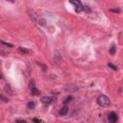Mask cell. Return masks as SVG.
<instances>
[{
  "label": "cell",
  "mask_w": 123,
  "mask_h": 123,
  "mask_svg": "<svg viewBox=\"0 0 123 123\" xmlns=\"http://www.w3.org/2000/svg\"><path fill=\"white\" fill-rule=\"evenodd\" d=\"M1 43H2V44H4V45H6V46H8V47H13V45H12V44H11V43H7V42H4L3 40H1Z\"/></svg>",
  "instance_id": "10"
},
{
  "label": "cell",
  "mask_w": 123,
  "mask_h": 123,
  "mask_svg": "<svg viewBox=\"0 0 123 123\" xmlns=\"http://www.w3.org/2000/svg\"><path fill=\"white\" fill-rule=\"evenodd\" d=\"M108 120H109L110 123H116V121H117V114L115 112H113V111L110 112L108 114Z\"/></svg>",
  "instance_id": "3"
},
{
  "label": "cell",
  "mask_w": 123,
  "mask_h": 123,
  "mask_svg": "<svg viewBox=\"0 0 123 123\" xmlns=\"http://www.w3.org/2000/svg\"><path fill=\"white\" fill-rule=\"evenodd\" d=\"M30 87H31V92H32L33 95H38L39 94V90L35 87V85H34V82L33 81L30 83Z\"/></svg>",
  "instance_id": "5"
},
{
  "label": "cell",
  "mask_w": 123,
  "mask_h": 123,
  "mask_svg": "<svg viewBox=\"0 0 123 123\" xmlns=\"http://www.w3.org/2000/svg\"><path fill=\"white\" fill-rule=\"evenodd\" d=\"M108 65H109V66H110V67H111V68H112V69H113V70H116V69H117V67H116V66H115V65H113V64H112V63H109V64H108Z\"/></svg>",
  "instance_id": "11"
},
{
  "label": "cell",
  "mask_w": 123,
  "mask_h": 123,
  "mask_svg": "<svg viewBox=\"0 0 123 123\" xmlns=\"http://www.w3.org/2000/svg\"><path fill=\"white\" fill-rule=\"evenodd\" d=\"M19 50L22 51V52H25V53H29V50H27V49H25V48H22V47H20Z\"/></svg>",
  "instance_id": "13"
},
{
  "label": "cell",
  "mask_w": 123,
  "mask_h": 123,
  "mask_svg": "<svg viewBox=\"0 0 123 123\" xmlns=\"http://www.w3.org/2000/svg\"><path fill=\"white\" fill-rule=\"evenodd\" d=\"M54 100H55V98L52 97V96H43V97H41V99H40V101H41L43 104H50V103H52Z\"/></svg>",
  "instance_id": "4"
},
{
  "label": "cell",
  "mask_w": 123,
  "mask_h": 123,
  "mask_svg": "<svg viewBox=\"0 0 123 123\" xmlns=\"http://www.w3.org/2000/svg\"><path fill=\"white\" fill-rule=\"evenodd\" d=\"M34 121H35V122H37V123H40V121H39V120H37V119H36V118L34 119Z\"/></svg>",
  "instance_id": "16"
},
{
  "label": "cell",
  "mask_w": 123,
  "mask_h": 123,
  "mask_svg": "<svg viewBox=\"0 0 123 123\" xmlns=\"http://www.w3.org/2000/svg\"><path fill=\"white\" fill-rule=\"evenodd\" d=\"M110 11H111V12H120L119 9H111Z\"/></svg>",
  "instance_id": "12"
},
{
  "label": "cell",
  "mask_w": 123,
  "mask_h": 123,
  "mask_svg": "<svg viewBox=\"0 0 123 123\" xmlns=\"http://www.w3.org/2000/svg\"><path fill=\"white\" fill-rule=\"evenodd\" d=\"M97 103H98L99 106H101V107H103V108L109 107V106L111 105V101H110L109 97L106 96V95H104V94L100 95V96L97 98Z\"/></svg>",
  "instance_id": "1"
},
{
  "label": "cell",
  "mask_w": 123,
  "mask_h": 123,
  "mask_svg": "<svg viewBox=\"0 0 123 123\" xmlns=\"http://www.w3.org/2000/svg\"><path fill=\"white\" fill-rule=\"evenodd\" d=\"M70 3L75 6V11L77 12H82L84 10V5L80 1H70Z\"/></svg>",
  "instance_id": "2"
},
{
  "label": "cell",
  "mask_w": 123,
  "mask_h": 123,
  "mask_svg": "<svg viewBox=\"0 0 123 123\" xmlns=\"http://www.w3.org/2000/svg\"><path fill=\"white\" fill-rule=\"evenodd\" d=\"M0 97H1V99H2V101H3V102H8V101H9V100H8V98H5V97H4V95H1Z\"/></svg>",
  "instance_id": "14"
},
{
  "label": "cell",
  "mask_w": 123,
  "mask_h": 123,
  "mask_svg": "<svg viewBox=\"0 0 123 123\" xmlns=\"http://www.w3.org/2000/svg\"><path fill=\"white\" fill-rule=\"evenodd\" d=\"M71 100H72V96H67V97L65 98V100L63 101V104H65V105H66V104H68Z\"/></svg>",
  "instance_id": "8"
},
{
  "label": "cell",
  "mask_w": 123,
  "mask_h": 123,
  "mask_svg": "<svg viewBox=\"0 0 123 123\" xmlns=\"http://www.w3.org/2000/svg\"><path fill=\"white\" fill-rule=\"evenodd\" d=\"M109 52H110V54H111V55H114V54H115V52H116V47H115V45H111V47L110 48Z\"/></svg>",
  "instance_id": "7"
},
{
  "label": "cell",
  "mask_w": 123,
  "mask_h": 123,
  "mask_svg": "<svg viewBox=\"0 0 123 123\" xmlns=\"http://www.w3.org/2000/svg\"><path fill=\"white\" fill-rule=\"evenodd\" d=\"M17 122H19V123H26L25 120H17Z\"/></svg>",
  "instance_id": "15"
},
{
  "label": "cell",
  "mask_w": 123,
  "mask_h": 123,
  "mask_svg": "<svg viewBox=\"0 0 123 123\" xmlns=\"http://www.w3.org/2000/svg\"><path fill=\"white\" fill-rule=\"evenodd\" d=\"M35 103L34 102H29L28 103V109H30V110H33L34 108H35Z\"/></svg>",
  "instance_id": "9"
},
{
  "label": "cell",
  "mask_w": 123,
  "mask_h": 123,
  "mask_svg": "<svg viewBox=\"0 0 123 123\" xmlns=\"http://www.w3.org/2000/svg\"><path fill=\"white\" fill-rule=\"evenodd\" d=\"M67 111H68V108H67L66 106H64V107H62V110L60 111V114H61V115H65V114L67 113Z\"/></svg>",
  "instance_id": "6"
}]
</instances>
